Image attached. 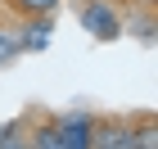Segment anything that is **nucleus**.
<instances>
[{
	"mask_svg": "<svg viewBox=\"0 0 158 149\" xmlns=\"http://www.w3.org/2000/svg\"><path fill=\"white\" fill-rule=\"evenodd\" d=\"M0 149H27V136H23V126H18V122L0 126Z\"/></svg>",
	"mask_w": 158,
	"mask_h": 149,
	"instance_id": "6e6552de",
	"label": "nucleus"
},
{
	"mask_svg": "<svg viewBox=\"0 0 158 149\" xmlns=\"http://www.w3.org/2000/svg\"><path fill=\"white\" fill-rule=\"evenodd\" d=\"M77 18H81V27H86L95 41H118V36H122V14L113 9L109 0H90V5H81Z\"/></svg>",
	"mask_w": 158,
	"mask_h": 149,
	"instance_id": "f257e3e1",
	"label": "nucleus"
},
{
	"mask_svg": "<svg viewBox=\"0 0 158 149\" xmlns=\"http://www.w3.org/2000/svg\"><path fill=\"white\" fill-rule=\"evenodd\" d=\"M27 149H63V140H59V126H54V118H41V122H36V131L27 136Z\"/></svg>",
	"mask_w": 158,
	"mask_h": 149,
	"instance_id": "20e7f679",
	"label": "nucleus"
},
{
	"mask_svg": "<svg viewBox=\"0 0 158 149\" xmlns=\"http://www.w3.org/2000/svg\"><path fill=\"white\" fill-rule=\"evenodd\" d=\"M45 32H50V18H32L27 23V36H18V45L23 50H41L45 45Z\"/></svg>",
	"mask_w": 158,
	"mask_h": 149,
	"instance_id": "423d86ee",
	"label": "nucleus"
},
{
	"mask_svg": "<svg viewBox=\"0 0 158 149\" xmlns=\"http://www.w3.org/2000/svg\"><path fill=\"white\" fill-rule=\"evenodd\" d=\"M81 5H90V0H81Z\"/></svg>",
	"mask_w": 158,
	"mask_h": 149,
	"instance_id": "1a4fd4ad",
	"label": "nucleus"
},
{
	"mask_svg": "<svg viewBox=\"0 0 158 149\" xmlns=\"http://www.w3.org/2000/svg\"><path fill=\"white\" fill-rule=\"evenodd\" d=\"M90 149H131V122H122V118H99L95 136H90Z\"/></svg>",
	"mask_w": 158,
	"mask_h": 149,
	"instance_id": "7ed1b4c3",
	"label": "nucleus"
},
{
	"mask_svg": "<svg viewBox=\"0 0 158 149\" xmlns=\"http://www.w3.org/2000/svg\"><path fill=\"white\" fill-rule=\"evenodd\" d=\"M18 54H23V45H18V32H9V27L0 23V68H5V63H14Z\"/></svg>",
	"mask_w": 158,
	"mask_h": 149,
	"instance_id": "0eeeda50",
	"label": "nucleus"
},
{
	"mask_svg": "<svg viewBox=\"0 0 158 149\" xmlns=\"http://www.w3.org/2000/svg\"><path fill=\"white\" fill-rule=\"evenodd\" d=\"M54 126H59L63 149H90V136H95V118L90 113H63V118H54Z\"/></svg>",
	"mask_w": 158,
	"mask_h": 149,
	"instance_id": "f03ea898",
	"label": "nucleus"
},
{
	"mask_svg": "<svg viewBox=\"0 0 158 149\" xmlns=\"http://www.w3.org/2000/svg\"><path fill=\"white\" fill-rule=\"evenodd\" d=\"M14 9L23 14V18H50V14L59 9V0H14Z\"/></svg>",
	"mask_w": 158,
	"mask_h": 149,
	"instance_id": "39448f33",
	"label": "nucleus"
}]
</instances>
